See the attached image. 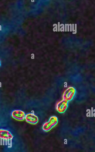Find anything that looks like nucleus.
<instances>
[{"label":"nucleus","mask_w":95,"mask_h":152,"mask_svg":"<svg viewBox=\"0 0 95 152\" xmlns=\"http://www.w3.org/2000/svg\"><path fill=\"white\" fill-rule=\"evenodd\" d=\"M58 121V118L56 116L51 117L49 118V121L43 124L42 126L43 129L46 132L50 131L57 124Z\"/></svg>","instance_id":"obj_1"},{"label":"nucleus","mask_w":95,"mask_h":152,"mask_svg":"<svg viewBox=\"0 0 95 152\" xmlns=\"http://www.w3.org/2000/svg\"><path fill=\"white\" fill-rule=\"evenodd\" d=\"M76 93V90L74 88L70 87L67 88L64 92L63 95V99L68 102L71 100Z\"/></svg>","instance_id":"obj_2"},{"label":"nucleus","mask_w":95,"mask_h":152,"mask_svg":"<svg viewBox=\"0 0 95 152\" xmlns=\"http://www.w3.org/2000/svg\"><path fill=\"white\" fill-rule=\"evenodd\" d=\"M12 117L18 121H23L25 118V114L23 111L16 110H13L11 113Z\"/></svg>","instance_id":"obj_3"},{"label":"nucleus","mask_w":95,"mask_h":152,"mask_svg":"<svg viewBox=\"0 0 95 152\" xmlns=\"http://www.w3.org/2000/svg\"><path fill=\"white\" fill-rule=\"evenodd\" d=\"M68 102L63 99L59 102L57 104L56 109L60 113H64L66 110L68 106Z\"/></svg>","instance_id":"obj_4"},{"label":"nucleus","mask_w":95,"mask_h":152,"mask_svg":"<svg viewBox=\"0 0 95 152\" xmlns=\"http://www.w3.org/2000/svg\"><path fill=\"white\" fill-rule=\"evenodd\" d=\"M25 119L27 122L33 124H36L38 121V117L34 114L31 113L26 115Z\"/></svg>","instance_id":"obj_5"},{"label":"nucleus","mask_w":95,"mask_h":152,"mask_svg":"<svg viewBox=\"0 0 95 152\" xmlns=\"http://www.w3.org/2000/svg\"><path fill=\"white\" fill-rule=\"evenodd\" d=\"M13 136L9 131L4 129H0V138L5 140L12 139Z\"/></svg>","instance_id":"obj_6"},{"label":"nucleus","mask_w":95,"mask_h":152,"mask_svg":"<svg viewBox=\"0 0 95 152\" xmlns=\"http://www.w3.org/2000/svg\"><path fill=\"white\" fill-rule=\"evenodd\" d=\"M1 66V61H0V66Z\"/></svg>","instance_id":"obj_7"}]
</instances>
